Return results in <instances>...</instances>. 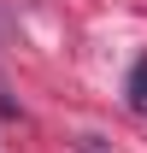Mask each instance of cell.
<instances>
[{
	"label": "cell",
	"instance_id": "obj_1",
	"mask_svg": "<svg viewBox=\"0 0 147 153\" xmlns=\"http://www.w3.org/2000/svg\"><path fill=\"white\" fill-rule=\"evenodd\" d=\"M129 112L147 118V65H135V71H129Z\"/></svg>",
	"mask_w": 147,
	"mask_h": 153
}]
</instances>
